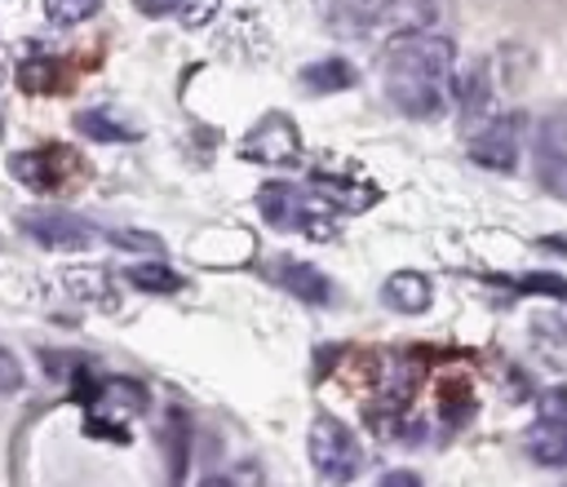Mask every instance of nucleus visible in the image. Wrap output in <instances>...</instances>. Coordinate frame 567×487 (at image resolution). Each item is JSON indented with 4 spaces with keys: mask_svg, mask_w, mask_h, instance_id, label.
I'll return each mask as SVG.
<instances>
[{
    "mask_svg": "<svg viewBox=\"0 0 567 487\" xmlns=\"http://www.w3.org/2000/svg\"><path fill=\"white\" fill-rule=\"evenodd\" d=\"M217 4H221V0H182V4H177V22H182L186 31H199V27H208V22L217 18Z\"/></svg>",
    "mask_w": 567,
    "mask_h": 487,
    "instance_id": "nucleus-24",
    "label": "nucleus"
},
{
    "mask_svg": "<svg viewBox=\"0 0 567 487\" xmlns=\"http://www.w3.org/2000/svg\"><path fill=\"white\" fill-rule=\"evenodd\" d=\"M359 75H354V66L346 62V58H323V62H310V66H301V89L306 93H337V89H350Z\"/></svg>",
    "mask_w": 567,
    "mask_h": 487,
    "instance_id": "nucleus-16",
    "label": "nucleus"
},
{
    "mask_svg": "<svg viewBox=\"0 0 567 487\" xmlns=\"http://www.w3.org/2000/svg\"><path fill=\"white\" fill-rule=\"evenodd\" d=\"M75 133H84V137H93V142H133L137 137V128H128L124 120H115L111 111H102V106H93V111H75Z\"/></svg>",
    "mask_w": 567,
    "mask_h": 487,
    "instance_id": "nucleus-17",
    "label": "nucleus"
},
{
    "mask_svg": "<svg viewBox=\"0 0 567 487\" xmlns=\"http://www.w3.org/2000/svg\"><path fill=\"white\" fill-rule=\"evenodd\" d=\"M275 274H279V283H284L292 297H301V301H310V305L332 301V283L323 279V270H315V266H306V261H279Z\"/></svg>",
    "mask_w": 567,
    "mask_h": 487,
    "instance_id": "nucleus-14",
    "label": "nucleus"
},
{
    "mask_svg": "<svg viewBox=\"0 0 567 487\" xmlns=\"http://www.w3.org/2000/svg\"><path fill=\"white\" fill-rule=\"evenodd\" d=\"M199 487H235V483H230V478H204Z\"/></svg>",
    "mask_w": 567,
    "mask_h": 487,
    "instance_id": "nucleus-30",
    "label": "nucleus"
},
{
    "mask_svg": "<svg viewBox=\"0 0 567 487\" xmlns=\"http://www.w3.org/2000/svg\"><path fill=\"white\" fill-rule=\"evenodd\" d=\"M111 244H115V248H128V252H159V248H164V239L151 235V230H115Z\"/></svg>",
    "mask_w": 567,
    "mask_h": 487,
    "instance_id": "nucleus-25",
    "label": "nucleus"
},
{
    "mask_svg": "<svg viewBox=\"0 0 567 487\" xmlns=\"http://www.w3.org/2000/svg\"><path fill=\"white\" fill-rule=\"evenodd\" d=\"M536 412H540V421L567 425V381H558V385L540 390V398H536Z\"/></svg>",
    "mask_w": 567,
    "mask_h": 487,
    "instance_id": "nucleus-23",
    "label": "nucleus"
},
{
    "mask_svg": "<svg viewBox=\"0 0 567 487\" xmlns=\"http://www.w3.org/2000/svg\"><path fill=\"white\" fill-rule=\"evenodd\" d=\"M13 390H22V363L9 350H0V394H13Z\"/></svg>",
    "mask_w": 567,
    "mask_h": 487,
    "instance_id": "nucleus-26",
    "label": "nucleus"
},
{
    "mask_svg": "<svg viewBox=\"0 0 567 487\" xmlns=\"http://www.w3.org/2000/svg\"><path fill=\"white\" fill-rule=\"evenodd\" d=\"M62 62L53 58H31V62H18V89L22 93H53L62 89Z\"/></svg>",
    "mask_w": 567,
    "mask_h": 487,
    "instance_id": "nucleus-19",
    "label": "nucleus"
},
{
    "mask_svg": "<svg viewBox=\"0 0 567 487\" xmlns=\"http://www.w3.org/2000/svg\"><path fill=\"white\" fill-rule=\"evenodd\" d=\"M501 283H509L514 292H536V297H567V279H563V274H549V270L509 274V279H501Z\"/></svg>",
    "mask_w": 567,
    "mask_h": 487,
    "instance_id": "nucleus-20",
    "label": "nucleus"
},
{
    "mask_svg": "<svg viewBox=\"0 0 567 487\" xmlns=\"http://www.w3.org/2000/svg\"><path fill=\"white\" fill-rule=\"evenodd\" d=\"M257 208H261L266 226H275V230H306V217H310L301 190L288 182H266L257 190Z\"/></svg>",
    "mask_w": 567,
    "mask_h": 487,
    "instance_id": "nucleus-8",
    "label": "nucleus"
},
{
    "mask_svg": "<svg viewBox=\"0 0 567 487\" xmlns=\"http://www.w3.org/2000/svg\"><path fill=\"white\" fill-rule=\"evenodd\" d=\"M9 66H13V62H9V49H4V44H0V84H4V80H9Z\"/></svg>",
    "mask_w": 567,
    "mask_h": 487,
    "instance_id": "nucleus-29",
    "label": "nucleus"
},
{
    "mask_svg": "<svg viewBox=\"0 0 567 487\" xmlns=\"http://www.w3.org/2000/svg\"><path fill=\"white\" fill-rule=\"evenodd\" d=\"M456 44L443 31H412L385 49V97L412 120H430L447 106Z\"/></svg>",
    "mask_w": 567,
    "mask_h": 487,
    "instance_id": "nucleus-1",
    "label": "nucleus"
},
{
    "mask_svg": "<svg viewBox=\"0 0 567 487\" xmlns=\"http://www.w3.org/2000/svg\"><path fill=\"white\" fill-rule=\"evenodd\" d=\"M239 155H244L248 164H261V168L297 164V159H301V133H297V124H292L284 111H270V115H261V120L244 133Z\"/></svg>",
    "mask_w": 567,
    "mask_h": 487,
    "instance_id": "nucleus-4",
    "label": "nucleus"
},
{
    "mask_svg": "<svg viewBox=\"0 0 567 487\" xmlns=\"http://www.w3.org/2000/svg\"><path fill=\"white\" fill-rule=\"evenodd\" d=\"M177 4H182V0H137V9H142V13H151V18L177 13Z\"/></svg>",
    "mask_w": 567,
    "mask_h": 487,
    "instance_id": "nucleus-28",
    "label": "nucleus"
},
{
    "mask_svg": "<svg viewBox=\"0 0 567 487\" xmlns=\"http://www.w3.org/2000/svg\"><path fill=\"white\" fill-rule=\"evenodd\" d=\"M377 487H425V483H421V474H412V469H390Z\"/></svg>",
    "mask_w": 567,
    "mask_h": 487,
    "instance_id": "nucleus-27",
    "label": "nucleus"
},
{
    "mask_svg": "<svg viewBox=\"0 0 567 487\" xmlns=\"http://www.w3.org/2000/svg\"><path fill=\"white\" fill-rule=\"evenodd\" d=\"M310 465L332 487L337 483H350L359 474V465H363L359 438L350 434V425H341L332 416H315V425H310Z\"/></svg>",
    "mask_w": 567,
    "mask_h": 487,
    "instance_id": "nucleus-2",
    "label": "nucleus"
},
{
    "mask_svg": "<svg viewBox=\"0 0 567 487\" xmlns=\"http://www.w3.org/2000/svg\"><path fill=\"white\" fill-rule=\"evenodd\" d=\"M97 9H102V0H44V13H49V22H53V27L89 22Z\"/></svg>",
    "mask_w": 567,
    "mask_h": 487,
    "instance_id": "nucleus-21",
    "label": "nucleus"
},
{
    "mask_svg": "<svg viewBox=\"0 0 567 487\" xmlns=\"http://www.w3.org/2000/svg\"><path fill=\"white\" fill-rule=\"evenodd\" d=\"M58 164H71V155H66V151H53V146H40V151L13 155V159H9V173H13L22 186H31V190H58V186H62Z\"/></svg>",
    "mask_w": 567,
    "mask_h": 487,
    "instance_id": "nucleus-9",
    "label": "nucleus"
},
{
    "mask_svg": "<svg viewBox=\"0 0 567 487\" xmlns=\"http://www.w3.org/2000/svg\"><path fill=\"white\" fill-rule=\"evenodd\" d=\"M62 279H66V288H71L75 297H84V301H102V305L111 301V297L102 292V279H106V270H97V266H93V270H66Z\"/></svg>",
    "mask_w": 567,
    "mask_h": 487,
    "instance_id": "nucleus-22",
    "label": "nucleus"
},
{
    "mask_svg": "<svg viewBox=\"0 0 567 487\" xmlns=\"http://www.w3.org/2000/svg\"><path fill=\"white\" fill-rule=\"evenodd\" d=\"M456 102H461V128L474 133V124L492 111V80H487V66H483V62H474V66L461 75Z\"/></svg>",
    "mask_w": 567,
    "mask_h": 487,
    "instance_id": "nucleus-13",
    "label": "nucleus"
},
{
    "mask_svg": "<svg viewBox=\"0 0 567 487\" xmlns=\"http://www.w3.org/2000/svg\"><path fill=\"white\" fill-rule=\"evenodd\" d=\"M18 226H22L40 248H53V252H80V248L97 244V226L84 221L80 213H66V208H35V213H22Z\"/></svg>",
    "mask_w": 567,
    "mask_h": 487,
    "instance_id": "nucleus-5",
    "label": "nucleus"
},
{
    "mask_svg": "<svg viewBox=\"0 0 567 487\" xmlns=\"http://www.w3.org/2000/svg\"><path fill=\"white\" fill-rule=\"evenodd\" d=\"M532 159H536V177L549 195L567 199V115H545L536 124V142H532Z\"/></svg>",
    "mask_w": 567,
    "mask_h": 487,
    "instance_id": "nucleus-6",
    "label": "nucleus"
},
{
    "mask_svg": "<svg viewBox=\"0 0 567 487\" xmlns=\"http://www.w3.org/2000/svg\"><path fill=\"white\" fill-rule=\"evenodd\" d=\"M124 279H128L133 288H142V292H182V283H186L173 266H159V261L128 266V270H124Z\"/></svg>",
    "mask_w": 567,
    "mask_h": 487,
    "instance_id": "nucleus-18",
    "label": "nucleus"
},
{
    "mask_svg": "<svg viewBox=\"0 0 567 487\" xmlns=\"http://www.w3.org/2000/svg\"><path fill=\"white\" fill-rule=\"evenodd\" d=\"M439 18V0H350V22L359 31H430Z\"/></svg>",
    "mask_w": 567,
    "mask_h": 487,
    "instance_id": "nucleus-3",
    "label": "nucleus"
},
{
    "mask_svg": "<svg viewBox=\"0 0 567 487\" xmlns=\"http://www.w3.org/2000/svg\"><path fill=\"white\" fill-rule=\"evenodd\" d=\"M310 186L323 195V204L337 213H363V208H372L377 204V186H368V182H341V177H328V173H315L310 177Z\"/></svg>",
    "mask_w": 567,
    "mask_h": 487,
    "instance_id": "nucleus-11",
    "label": "nucleus"
},
{
    "mask_svg": "<svg viewBox=\"0 0 567 487\" xmlns=\"http://www.w3.org/2000/svg\"><path fill=\"white\" fill-rule=\"evenodd\" d=\"M527 456L536 465H567V425H554V421H536L523 438Z\"/></svg>",
    "mask_w": 567,
    "mask_h": 487,
    "instance_id": "nucleus-15",
    "label": "nucleus"
},
{
    "mask_svg": "<svg viewBox=\"0 0 567 487\" xmlns=\"http://www.w3.org/2000/svg\"><path fill=\"white\" fill-rule=\"evenodd\" d=\"M470 159L487 173H514L518 164V115H496L470 133Z\"/></svg>",
    "mask_w": 567,
    "mask_h": 487,
    "instance_id": "nucleus-7",
    "label": "nucleus"
},
{
    "mask_svg": "<svg viewBox=\"0 0 567 487\" xmlns=\"http://www.w3.org/2000/svg\"><path fill=\"white\" fill-rule=\"evenodd\" d=\"M97 407H111V412H93L89 421H128L146 407V390L137 381H102L97 390H89Z\"/></svg>",
    "mask_w": 567,
    "mask_h": 487,
    "instance_id": "nucleus-10",
    "label": "nucleus"
},
{
    "mask_svg": "<svg viewBox=\"0 0 567 487\" xmlns=\"http://www.w3.org/2000/svg\"><path fill=\"white\" fill-rule=\"evenodd\" d=\"M430 279L425 274H416V270H394L385 283H381V301L390 305V310H399V314H421L425 305H430Z\"/></svg>",
    "mask_w": 567,
    "mask_h": 487,
    "instance_id": "nucleus-12",
    "label": "nucleus"
}]
</instances>
